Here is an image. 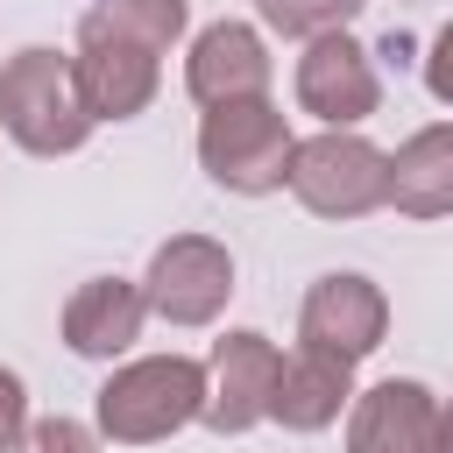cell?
I'll list each match as a JSON object with an SVG mask.
<instances>
[{
	"label": "cell",
	"mask_w": 453,
	"mask_h": 453,
	"mask_svg": "<svg viewBox=\"0 0 453 453\" xmlns=\"http://www.w3.org/2000/svg\"><path fill=\"white\" fill-rule=\"evenodd\" d=\"M149 311L163 326H212L234 297V255L205 234H170L156 255H149Z\"/></svg>",
	"instance_id": "5b68a950"
},
{
	"label": "cell",
	"mask_w": 453,
	"mask_h": 453,
	"mask_svg": "<svg viewBox=\"0 0 453 453\" xmlns=\"http://www.w3.org/2000/svg\"><path fill=\"white\" fill-rule=\"evenodd\" d=\"M290 85H297V106H304L311 120H326V127H361V120L382 106V78H375L368 50H361L347 28L311 35Z\"/></svg>",
	"instance_id": "9c48e42d"
},
{
	"label": "cell",
	"mask_w": 453,
	"mask_h": 453,
	"mask_svg": "<svg viewBox=\"0 0 453 453\" xmlns=\"http://www.w3.org/2000/svg\"><path fill=\"white\" fill-rule=\"evenodd\" d=\"M439 453H453V396L439 403Z\"/></svg>",
	"instance_id": "ffe728a7"
},
{
	"label": "cell",
	"mask_w": 453,
	"mask_h": 453,
	"mask_svg": "<svg viewBox=\"0 0 453 453\" xmlns=\"http://www.w3.org/2000/svg\"><path fill=\"white\" fill-rule=\"evenodd\" d=\"M0 127L14 134V149L28 156H71L92 142L99 113L85 106V85H78V64L64 50H14L0 64Z\"/></svg>",
	"instance_id": "7a4b0ae2"
},
{
	"label": "cell",
	"mask_w": 453,
	"mask_h": 453,
	"mask_svg": "<svg viewBox=\"0 0 453 453\" xmlns=\"http://www.w3.org/2000/svg\"><path fill=\"white\" fill-rule=\"evenodd\" d=\"M99 425H78V418H35L28 425V453H99Z\"/></svg>",
	"instance_id": "e0dca14e"
},
{
	"label": "cell",
	"mask_w": 453,
	"mask_h": 453,
	"mask_svg": "<svg viewBox=\"0 0 453 453\" xmlns=\"http://www.w3.org/2000/svg\"><path fill=\"white\" fill-rule=\"evenodd\" d=\"M347 453H439V396L389 375L347 403Z\"/></svg>",
	"instance_id": "8fae6325"
},
{
	"label": "cell",
	"mask_w": 453,
	"mask_h": 453,
	"mask_svg": "<svg viewBox=\"0 0 453 453\" xmlns=\"http://www.w3.org/2000/svg\"><path fill=\"white\" fill-rule=\"evenodd\" d=\"M28 439V389L14 368H0V453H14Z\"/></svg>",
	"instance_id": "ac0fdd59"
},
{
	"label": "cell",
	"mask_w": 453,
	"mask_h": 453,
	"mask_svg": "<svg viewBox=\"0 0 453 453\" xmlns=\"http://www.w3.org/2000/svg\"><path fill=\"white\" fill-rule=\"evenodd\" d=\"M142 319H149V290L127 283V276H92L64 297V347L78 361H120L134 340H142Z\"/></svg>",
	"instance_id": "7c38bea8"
},
{
	"label": "cell",
	"mask_w": 453,
	"mask_h": 453,
	"mask_svg": "<svg viewBox=\"0 0 453 453\" xmlns=\"http://www.w3.org/2000/svg\"><path fill=\"white\" fill-rule=\"evenodd\" d=\"M389 333V297L361 269H326L297 304V347H319L333 361H368Z\"/></svg>",
	"instance_id": "52a82bcc"
},
{
	"label": "cell",
	"mask_w": 453,
	"mask_h": 453,
	"mask_svg": "<svg viewBox=\"0 0 453 453\" xmlns=\"http://www.w3.org/2000/svg\"><path fill=\"white\" fill-rule=\"evenodd\" d=\"M198 418H205V361H191V354L120 361L92 396V425L113 446H156Z\"/></svg>",
	"instance_id": "6da1fadb"
},
{
	"label": "cell",
	"mask_w": 453,
	"mask_h": 453,
	"mask_svg": "<svg viewBox=\"0 0 453 453\" xmlns=\"http://www.w3.org/2000/svg\"><path fill=\"white\" fill-rule=\"evenodd\" d=\"M290 156H297V134H290L283 106L269 92L262 99H234V106H205V120H198V163L234 198L283 191L290 184Z\"/></svg>",
	"instance_id": "3957f363"
},
{
	"label": "cell",
	"mask_w": 453,
	"mask_h": 453,
	"mask_svg": "<svg viewBox=\"0 0 453 453\" xmlns=\"http://www.w3.org/2000/svg\"><path fill=\"white\" fill-rule=\"evenodd\" d=\"M71 64H78L85 106L99 120H134L156 99V85H163V50H149V42L120 35V28H99V21H78Z\"/></svg>",
	"instance_id": "ba28073f"
},
{
	"label": "cell",
	"mask_w": 453,
	"mask_h": 453,
	"mask_svg": "<svg viewBox=\"0 0 453 453\" xmlns=\"http://www.w3.org/2000/svg\"><path fill=\"white\" fill-rule=\"evenodd\" d=\"M347 403H354V361H333L319 347L283 354V375H276V396H269V418L283 432H326V425H340Z\"/></svg>",
	"instance_id": "4fadbf2b"
},
{
	"label": "cell",
	"mask_w": 453,
	"mask_h": 453,
	"mask_svg": "<svg viewBox=\"0 0 453 453\" xmlns=\"http://www.w3.org/2000/svg\"><path fill=\"white\" fill-rule=\"evenodd\" d=\"M425 92L439 99V106H453V21L432 35V50H425Z\"/></svg>",
	"instance_id": "d6986e66"
},
{
	"label": "cell",
	"mask_w": 453,
	"mask_h": 453,
	"mask_svg": "<svg viewBox=\"0 0 453 453\" xmlns=\"http://www.w3.org/2000/svg\"><path fill=\"white\" fill-rule=\"evenodd\" d=\"M389 205L403 219H446L453 212V120L418 127L389 156Z\"/></svg>",
	"instance_id": "5bb4252c"
},
{
	"label": "cell",
	"mask_w": 453,
	"mask_h": 453,
	"mask_svg": "<svg viewBox=\"0 0 453 453\" xmlns=\"http://www.w3.org/2000/svg\"><path fill=\"white\" fill-rule=\"evenodd\" d=\"M85 21L120 28V35L149 42V50H177V42H184V28H191V0H99Z\"/></svg>",
	"instance_id": "9a60e30c"
},
{
	"label": "cell",
	"mask_w": 453,
	"mask_h": 453,
	"mask_svg": "<svg viewBox=\"0 0 453 453\" xmlns=\"http://www.w3.org/2000/svg\"><path fill=\"white\" fill-rule=\"evenodd\" d=\"M361 7H368V0H255V14H262L276 35H290V42L333 35V28H347Z\"/></svg>",
	"instance_id": "2e32d148"
},
{
	"label": "cell",
	"mask_w": 453,
	"mask_h": 453,
	"mask_svg": "<svg viewBox=\"0 0 453 453\" xmlns=\"http://www.w3.org/2000/svg\"><path fill=\"white\" fill-rule=\"evenodd\" d=\"M269 78H276V64H269L262 28H248V21H212V28H198V35H191L184 92H191L198 106L262 99V92H269Z\"/></svg>",
	"instance_id": "30bf717a"
},
{
	"label": "cell",
	"mask_w": 453,
	"mask_h": 453,
	"mask_svg": "<svg viewBox=\"0 0 453 453\" xmlns=\"http://www.w3.org/2000/svg\"><path fill=\"white\" fill-rule=\"evenodd\" d=\"M276 375H283V347L255 326H234L212 340V361H205V418L219 439L234 432H255L269 418V396H276Z\"/></svg>",
	"instance_id": "8992f818"
},
{
	"label": "cell",
	"mask_w": 453,
	"mask_h": 453,
	"mask_svg": "<svg viewBox=\"0 0 453 453\" xmlns=\"http://www.w3.org/2000/svg\"><path fill=\"white\" fill-rule=\"evenodd\" d=\"M290 198L319 219H361L389 205V156L354 127H319L290 156Z\"/></svg>",
	"instance_id": "277c9868"
}]
</instances>
